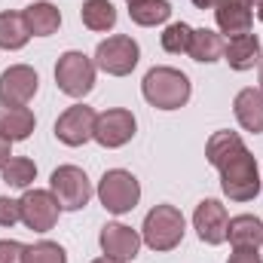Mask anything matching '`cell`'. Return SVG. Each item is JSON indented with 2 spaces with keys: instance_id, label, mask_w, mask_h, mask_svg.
Masks as SVG:
<instances>
[{
  "instance_id": "obj_36",
  "label": "cell",
  "mask_w": 263,
  "mask_h": 263,
  "mask_svg": "<svg viewBox=\"0 0 263 263\" xmlns=\"http://www.w3.org/2000/svg\"><path fill=\"white\" fill-rule=\"evenodd\" d=\"M126 3H135V0H126Z\"/></svg>"
},
{
  "instance_id": "obj_14",
  "label": "cell",
  "mask_w": 263,
  "mask_h": 263,
  "mask_svg": "<svg viewBox=\"0 0 263 263\" xmlns=\"http://www.w3.org/2000/svg\"><path fill=\"white\" fill-rule=\"evenodd\" d=\"M214 22H217V31L227 37L251 34L254 6H251V0H220L214 6Z\"/></svg>"
},
{
  "instance_id": "obj_33",
  "label": "cell",
  "mask_w": 263,
  "mask_h": 263,
  "mask_svg": "<svg viewBox=\"0 0 263 263\" xmlns=\"http://www.w3.org/2000/svg\"><path fill=\"white\" fill-rule=\"evenodd\" d=\"M257 18H260V22H263V0H260V3H257Z\"/></svg>"
},
{
  "instance_id": "obj_35",
  "label": "cell",
  "mask_w": 263,
  "mask_h": 263,
  "mask_svg": "<svg viewBox=\"0 0 263 263\" xmlns=\"http://www.w3.org/2000/svg\"><path fill=\"white\" fill-rule=\"evenodd\" d=\"M260 92H263V62H260Z\"/></svg>"
},
{
  "instance_id": "obj_21",
  "label": "cell",
  "mask_w": 263,
  "mask_h": 263,
  "mask_svg": "<svg viewBox=\"0 0 263 263\" xmlns=\"http://www.w3.org/2000/svg\"><path fill=\"white\" fill-rule=\"evenodd\" d=\"M31 40V31H28V22H25V12H0V49L6 52H18L25 49Z\"/></svg>"
},
{
  "instance_id": "obj_18",
  "label": "cell",
  "mask_w": 263,
  "mask_h": 263,
  "mask_svg": "<svg viewBox=\"0 0 263 263\" xmlns=\"http://www.w3.org/2000/svg\"><path fill=\"white\" fill-rule=\"evenodd\" d=\"M25 22L31 37H52L62 28V12L49 0H34L31 6H25Z\"/></svg>"
},
{
  "instance_id": "obj_23",
  "label": "cell",
  "mask_w": 263,
  "mask_h": 263,
  "mask_svg": "<svg viewBox=\"0 0 263 263\" xmlns=\"http://www.w3.org/2000/svg\"><path fill=\"white\" fill-rule=\"evenodd\" d=\"M129 18L138 28H156L172 18V3L168 0H135L129 3Z\"/></svg>"
},
{
  "instance_id": "obj_22",
  "label": "cell",
  "mask_w": 263,
  "mask_h": 263,
  "mask_svg": "<svg viewBox=\"0 0 263 263\" xmlns=\"http://www.w3.org/2000/svg\"><path fill=\"white\" fill-rule=\"evenodd\" d=\"M245 150V141H242V135H236V132H214L208 141H205V159L214 165V168H220L227 159H233L236 153H242Z\"/></svg>"
},
{
  "instance_id": "obj_27",
  "label": "cell",
  "mask_w": 263,
  "mask_h": 263,
  "mask_svg": "<svg viewBox=\"0 0 263 263\" xmlns=\"http://www.w3.org/2000/svg\"><path fill=\"white\" fill-rule=\"evenodd\" d=\"M25 263H67V251L59 245V242L40 239V242L28 245V251H25Z\"/></svg>"
},
{
  "instance_id": "obj_16",
  "label": "cell",
  "mask_w": 263,
  "mask_h": 263,
  "mask_svg": "<svg viewBox=\"0 0 263 263\" xmlns=\"http://www.w3.org/2000/svg\"><path fill=\"white\" fill-rule=\"evenodd\" d=\"M233 114H236V123L251 135H260L263 132V92L248 86L242 92H236L233 98Z\"/></svg>"
},
{
  "instance_id": "obj_13",
  "label": "cell",
  "mask_w": 263,
  "mask_h": 263,
  "mask_svg": "<svg viewBox=\"0 0 263 263\" xmlns=\"http://www.w3.org/2000/svg\"><path fill=\"white\" fill-rule=\"evenodd\" d=\"M227 223H230V214H227L223 202H217V199H202L193 211V230H196L199 242H205L211 248L227 242Z\"/></svg>"
},
{
  "instance_id": "obj_8",
  "label": "cell",
  "mask_w": 263,
  "mask_h": 263,
  "mask_svg": "<svg viewBox=\"0 0 263 263\" xmlns=\"http://www.w3.org/2000/svg\"><path fill=\"white\" fill-rule=\"evenodd\" d=\"M18 205H22V223L28 230H34V233L55 230L59 214H62V205H59V199L52 196V190L31 187V190H25V196L18 199Z\"/></svg>"
},
{
  "instance_id": "obj_19",
  "label": "cell",
  "mask_w": 263,
  "mask_h": 263,
  "mask_svg": "<svg viewBox=\"0 0 263 263\" xmlns=\"http://www.w3.org/2000/svg\"><path fill=\"white\" fill-rule=\"evenodd\" d=\"M223 49H227V40L220 31H211V28H193V40H190V59L199 65H214L223 59Z\"/></svg>"
},
{
  "instance_id": "obj_28",
  "label": "cell",
  "mask_w": 263,
  "mask_h": 263,
  "mask_svg": "<svg viewBox=\"0 0 263 263\" xmlns=\"http://www.w3.org/2000/svg\"><path fill=\"white\" fill-rule=\"evenodd\" d=\"M15 223H22V205L12 196H0V227L12 230Z\"/></svg>"
},
{
  "instance_id": "obj_7",
  "label": "cell",
  "mask_w": 263,
  "mask_h": 263,
  "mask_svg": "<svg viewBox=\"0 0 263 263\" xmlns=\"http://www.w3.org/2000/svg\"><path fill=\"white\" fill-rule=\"evenodd\" d=\"M49 190L59 199L62 211H80L92 199V184L80 165H59L49 175Z\"/></svg>"
},
{
  "instance_id": "obj_6",
  "label": "cell",
  "mask_w": 263,
  "mask_h": 263,
  "mask_svg": "<svg viewBox=\"0 0 263 263\" xmlns=\"http://www.w3.org/2000/svg\"><path fill=\"white\" fill-rule=\"evenodd\" d=\"M92 62L107 77H129L138 67V62H141V46L132 40L129 34H114V37L98 43Z\"/></svg>"
},
{
  "instance_id": "obj_17",
  "label": "cell",
  "mask_w": 263,
  "mask_h": 263,
  "mask_svg": "<svg viewBox=\"0 0 263 263\" xmlns=\"http://www.w3.org/2000/svg\"><path fill=\"white\" fill-rule=\"evenodd\" d=\"M227 242L233 248H260L263 245V220L257 214H236L227 223Z\"/></svg>"
},
{
  "instance_id": "obj_34",
  "label": "cell",
  "mask_w": 263,
  "mask_h": 263,
  "mask_svg": "<svg viewBox=\"0 0 263 263\" xmlns=\"http://www.w3.org/2000/svg\"><path fill=\"white\" fill-rule=\"evenodd\" d=\"M92 263H114V260H107V257H98V260H92Z\"/></svg>"
},
{
  "instance_id": "obj_1",
  "label": "cell",
  "mask_w": 263,
  "mask_h": 263,
  "mask_svg": "<svg viewBox=\"0 0 263 263\" xmlns=\"http://www.w3.org/2000/svg\"><path fill=\"white\" fill-rule=\"evenodd\" d=\"M141 95L156 110H181V107H187V101L193 95V83H190V77L184 70L159 65L144 73Z\"/></svg>"
},
{
  "instance_id": "obj_30",
  "label": "cell",
  "mask_w": 263,
  "mask_h": 263,
  "mask_svg": "<svg viewBox=\"0 0 263 263\" xmlns=\"http://www.w3.org/2000/svg\"><path fill=\"white\" fill-rule=\"evenodd\" d=\"M227 263H263V257L257 254V248H233Z\"/></svg>"
},
{
  "instance_id": "obj_10",
  "label": "cell",
  "mask_w": 263,
  "mask_h": 263,
  "mask_svg": "<svg viewBox=\"0 0 263 263\" xmlns=\"http://www.w3.org/2000/svg\"><path fill=\"white\" fill-rule=\"evenodd\" d=\"M135 132H138L135 114L126 110V107H110V110L98 114L92 141H98V144L107 147V150H117V147H126V144H129L132 138H135Z\"/></svg>"
},
{
  "instance_id": "obj_11",
  "label": "cell",
  "mask_w": 263,
  "mask_h": 263,
  "mask_svg": "<svg viewBox=\"0 0 263 263\" xmlns=\"http://www.w3.org/2000/svg\"><path fill=\"white\" fill-rule=\"evenodd\" d=\"M98 245H101V251H104V257L114 263H132L138 257V251H141V233L138 230H132L126 223H120V220H114V223H104L101 227V233H98Z\"/></svg>"
},
{
  "instance_id": "obj_12",
  "label": "cell",
  "mask_w": 263,
  "mask_h": 263,
  "mask_svg": "<svg viewBox=\"0 0 263 263\" xmlns=\"http://www.w3.org/2000/svg\"><path fill=\"white\" fill-rule=\"evenodd\" d=\"M95 120H98V114L89 104H73L55 120V138L65 147H83L95 135Z\"/></svg>"
},
{
  "instance_id": "obj_32",
  "label": "cell",
  "mask_w": 263,
  "mask_h": 263,
  "mask_svg": "<svg viewBox=\"0 0 263 263\" xmlns=\"http://www.w3.org/2000/svg\"><path fill=\"white\" fill-rule=\"evenodd\" d=\"M217 3H220V0H193V6H196V9H214Z\"/></svg>"
},
{
  "instance_id": "obj_4",
  "label": "cell",
  "mask_w": 263,
  "mask_h": 263,
  "mask_svg": "<svg viewBox=\"0 0 263 263\" xmlns=\"http://www.w3.org/2000/svg\"><path fill=\"white\" fill-rule=\"evenodd\" d=\"M95 73H98V67L86 52L67 49L55 62V86L67 98H86L95 89Z\"/></svg>"
},
{
  "instance_id": "obj_25",
  "label": "cell",
  "mask_w": 263,
  "mask_h": 263,
  "mask_svg": "<svg viewBox=\"0 0 263 263\" xmlns=\"http://www.w3.org/2000/svg\"><path fill=\"white\" fill-rule=\"evenodd\" d=\"M0 178H3V184L12 187V190H31V184L37 181V165H34V159H28V156H12V159L0 168Z\"/></svg>"
},
{
  "instance_id": "obj_29",
  "label": "cell",
  "mask_w": 263,
  "mask_h": 263,
  "mask_svg": "<svg viewBox=\"0 0 263 263\" xmlns=\"http://www.w3.org/2000/svg\"><path fill=\"white\" fill-rule=\"evenodd\" d=\"M28 245L15 242V239H0V263H25Z\"/></svg>"
},
{
  "instance_id": "obj_26",
  "label": "cell",
  "mask_w": 263,
  "mask_h": 263,
  "mask_svg": "<svg viewBox=\"0 0 263 263\" xmlns=\"http://www.w3.org/2000/svg\"><path fill=\"white\" fill-rule=\"evenodd\" d=\"M190 40H193V28L187 22H172L162 31V37H159V43H162V49L168 55H187L190 52Z\"/></svg>"
},
{
  "instance_id": "obj_24",
  "label": "cell",
  "mask_w": 263,
  "mask_h": 263,
  "mask_svg": "<svg viewBox=\"0 0 263 263\" xmlns=\"http://www.w3.org/2000/svg\"><path fill=\"white\" fill-rule=\"evenodd\" d=\"M80 18H83V25H86L89 31L107 34V31H114V25H117V6H114L110 0H86L83 9H80Z\"/></svg>"
},
{
  "instance_id": "obj_20",
  "label": "cell",
  "mask_w": 263,
  "mask_h": 263,
  "mask_svg": "<svg viewBox=\"0 0 263 263\" xmlns=\"http://www.w3.org/2000/svg\"><path fill=\"white\" fill-rule=\"evenodd\" d=\"M37 129V117L31 107H3L0 104V132L15 144V141H28Z\"/></svg>"
},
{
  "instance_id": "obj_31",
  "label": "cell",
  "mask_w": 263,
  "mask_h": 263,
  "mask_svg": "<svg viewBox=\"0 0 263 263\" xmlns=\"http://www.w3.org/2000/svg\"><path fill=\"white\" fill-rule=\"evenodd\" d=\"M9 159H12V141H9V138L0 132V168H3Z\"/></svg>"
},
{
  "instance_id": "obj_9",
  "label": "cell",
  "mask_w": 263,
  "mask_h": 263,
  "mask_svg": "<svg viewBox=\"0 0 263 263\" xmlns=\"http://www.w3.org/2000/svg\"><path fill=\"white\" fill-rule=\"evenodd\" d=\"M40 89V77L31 65H12L0 73V104L3 107H28Z\"/></svg>"
},
{
  "instance_id": "obj_15",
  "label": "cell",
  "mask_w": 263,
  "mask_h": 263,
  "mask_svg": "<svg viewBox=\"0 0 263 263\" xmlns=\"http://www.w3.org/2000/svg\"><path fill=\"white\" fill-rule=\"evenodd\" d=\"M223 62L245 73V70H254L263 62V46L257 34H239V37H230L227 40V49H223Z\"/></svg>"
},
{
  "instance_id": "obj_3",
  "label": "cell",
  "mask_w": 263,
  "mask_h": 263,
  "mask_svg": "<svg viewBox=\"0 0 263 263\" xmlns=\"http://www.w3.org/2000/svg\"><path fill=\"white\" fill-rule=\"evenodd\" d=\"M217 172H220V190H223V196L233 199V202H251L263 187L257 159L251 156L248 147L242 153H236L233 159H227Z\"/></svg>"
},
{
  "instance_id": "obj_5",
  "label": "cell",
  "mask_w": 263,
  "mask_h": 263,
  "mask_svg": "<svg viewBox=\"0 0 263 263\" xmlns=\"http://www.w3.org/2000/svg\"><path fill=\"white\" fill-rule=\"evenodd\" d=\"M98 202L110 214H129L141 202V184L126 168H110L98 181Z\"/></svg>"
},
{
  "instance_id": "obj_2",
  "label": "cell",
  "mask_w": 263,
  "mask_h": 263,
  "mask_svg": "<svg viewBox=\"0 0 263 263\" xmlns=\"http://www.w3.org/2000/svg\"><path fill=\"white\" fill-rule=\"evenodd\" d=\"M184 233H187V220L184 214L175 208V205H153L141 223V242L156 251V254H165V251H175L181 242H184Z\"/></svg>"
}]
</instances>
